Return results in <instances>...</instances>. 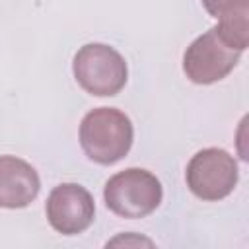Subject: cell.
Segmentation results:
<instances>
[{"label":"cell","mask_w":249,"mask_h":249,"mask_svg":"<svg viewBox=\"0 0 249 249\" xmlns=\"http://www.w3.org/2000/svg\"><path fill=\"white\" fill-rule=\"evenodd\" d=\"M241 51L230 47L216 27L198 35L183 54V72L193 84L208 86L224 80L239 62Z\"/></svg>","instance_id":"obj_5"},{"label":"cell","mask_w":249,"mask_h":249,"mask_svg":"<svg viewBox=\"0 0 249 249\" xmlns=\"http://www.w3.org/2000/svg\"><path fill=\"white\" fill-rule=\"evenodd\" d=\"M204 10L212 16V18H220L222 14H226L230 8H233V4H237L239 0H200Z\"/></svg>","instance_id":"obj_9"},{"label":"cell","mask_w":249,"mask_h":249,"mask_svg":"<svg viewBox=\"0 0 249 249\" xmlns=\"http://www.w3.org/2000/svg\"><path fill=\"white\" fill-rule=\"evenodd\" d=\"M47 220L62 235L86 231L95 216V204L89 191L78 183H60L47 198Z\"/></svg>","instance_id":"obj_6"},{"label":"cell","mask_w":249,"mask_h":249,"mask_svg":"<svg viewBox=\"0 0 249 249\" xmlns=\"http://www.w3.org/2000/svg\"><path fill=\"white\" fill-rule=\"evenodd\" d=\"M72 72L80 88L97 97L117 95L128 78V68L119 51L105 43H88L78 49Z\"/></svg>","instance_id":"obj_3"},{"label":"cell","mask_w":249,"mask_h":249,"mask_svg":"<svg viewBox=\"0 0 249 249\" xmlns=\"http://www.w3.org/2000/svg\"><path fill=\"white\" fill-rule=\"evenodd\" d=\"M247 16H249V0H239L237 4H233V8H230L226 14L218 18V25H216L220 37L230 47L241 53L247 49V35H249Z\"/></svg>","instance_id":"obj_8"},{"label":"cell","mask_w":249,"mask_h":249,"mask_svg":"<svg viewBox=\"0 0 249 249\" xmlns=\"http://www.w3.org/2000/svg\"><path fill=\"white\" fill-rule=\"evenodd\" d=\"M163 191L160 179L140 167H128L115 173L103 189L107 208L128 220L152 214L161 202Z\"/></svg>","instance_id":"obj_2"},{"label":"cell","mask_w":249,"mask_h":249,"mask_svg":"<svg viewBox=\"0 0 249 249\" xmlns=\"http://www.w3.org/2000/svg\"><path fill=\"white\" fill-rule=\"evenodd\" d=\"M41 189L31 163L16 156H0V208L18 210L29 206Z\"/></svg>","instance_id":"obj_7"},{"label":"cell","mask_w":249,"mask_h":249,"mask_svg":"<svg viewBox=\"0 0 249 249\" xmlns=\"http://www.w3.org/2000/svg\"><path fill=\"white\" fill-rule=\"evenodd\" d=\"M78 138L91 161L111 165L128 154L134 140V128L123 111L115 107H97L82 119Z\"/></svg>","instance_id":"obj_1"},{"label":"cell","mask_w":249,"mask_h":249,"mask_svg":"<svg viewBox=\"0 0 249 249\" xmlns=\"http://www.w3.org/2000/svg\"><path fill=\"white\" fill-rule=\"evenodd\" d=\"M189 191L208 202L226 198L237 185L239 171L233 156L222 148H204L187 163L185 171Z\"/></svg>","instance_id":"obj_4"}]
</instances>
